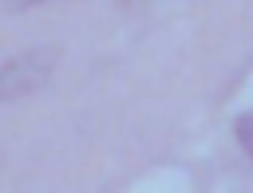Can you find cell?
Wrapping results in <instances>:
<instances>
[{
	"mask_svg": "<svg viewBox=\"0 0 253 193\" xmlns=\"http://www.w3.org/2000/svg\"><path fill=\"white\" fill-rule=\"evenodd\" d=\"M55 59H59L55 43H43V47H32V51H20L16 59H8L0 67V102H16V98L36 95L51 79Z\"/></svg>",
	"mask_w": 253,
	"mask_h": 193,
	"instance_id": "cell-1",
	"label": "cell"
},
{
	"mask_svg": "<svg viewBox=\"0 0 253 193\" xmlns=\"http://www.w3.org/2000/svg\"><path fill=\"white\" fill-rule=\"evenodd\" d=\"M12 12H24V8H36V4H43V0H4Z\"/></svg>",
	"mask_w": 253,
	"mask_h": 193,
	"instance_id": "cell-3",
	"label": "cell"
},
{
	"mask_svg": "<svg viewBox=\"0 0 253 193\" xmlns=\"http://www.w3.org/2000/svg\"><path fill=\"white\" fill-rule=\"evenodd\" d=\"M233 134H237V146L253 158V110H241L233 118Z\"/></svg>",
	"mask_w": 253,
	"mask_h": 193,
	"instance_id": "cell-2",
	"label": "cell"
}]
</instances>
